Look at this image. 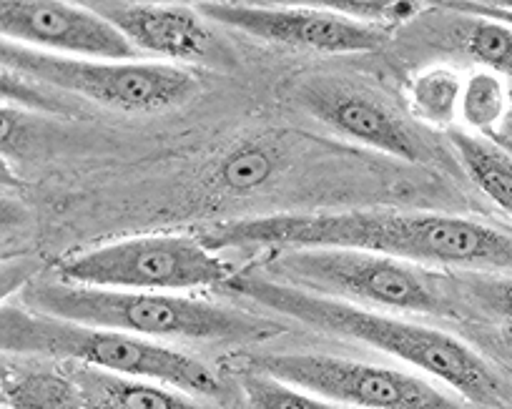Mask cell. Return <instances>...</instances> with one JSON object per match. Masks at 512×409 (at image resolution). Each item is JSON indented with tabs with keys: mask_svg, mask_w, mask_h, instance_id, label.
<instances>
[{
	"mask_svg": "<svg viewBox=\"0 0 512 409\" xmlns=\"http://www.w3.org/2000/svg\"><path fill=\"white\" fill-rule=\"evenodd\" d=\"M199 239L211 251L357 249L400 261L460 266L470 271H512V231L445 214L405 211H339L274 214L214 224Z\"/></svg>",
	"mask_w": 512,
	"mask_h": 409,
	"instance_id": "cell-1",
	"label": "cell"
},
{
	"mask_svg": "<svg viewBox=\"0 0 512 409\" xmlns=\"http://www.w3.org/2000/svg\"><path fill=\"white\" fill-rule=\"evenodd\" d=\"M224 287L236 297L292 317L294 322H302L319 332L354 339L384 354H392L400 362L432 374L470 402L495 404L500 397V384L490 364L475 349L440 329L402 322L387 314L369 312L357 304L289 287L274 282L262 271H236Z\"/></svg>",
	"mask_w": 512,
	"mask_h": 409,
	"instance_id": "cell-2",
	"label": "cell"
},
{
	"mask_svg": "<svg viewBox=\"0 0 512 409\" xmlns=\"http://www.w3.org/2000/svg\"><path fill=\"white\" fill-rule=\"evenodd\" d=\"M23 299L28 309L46 317L116 329L146 339L254 344L284 332L282 324L259 314L164 292H121L66 282H38L26 289Z\"/></svg>",
	"mask_w": 512,
	"mask_h": 409,
	"instance_id": "cell-3",
	"label": "cell"
},
{
	"mask_svg": "<svg viewBox=\"0 0 512 409\" xmlns=\"http://www.w3.org/2000/svg\"><path fill=\"white\" fill-rule=\"evenodd\" d=\"M0 344L13 354L68 359L98 372L166 384L191 397L221 399L226 394L219 374L196 357L136 334L86 327V324L46 317L31 309L3 307Z\"/></svg>",
	"mask_w": 512,
	"mask_h": 409,
	"instance_id": "cell-4",
	"label": "cell"
},
{
	"mask_svg": "<svg viewBox=\"0 0 512 409\" xmlns=\"http://www.w3.org/2000/svg\"><path fill=\"white\" fill-rule=\"evenodd\" d=\"M262 274L289 287L307 289L339 302L415 314H445L440 289L422 271L390 256L357 249H277Z\"/></svg>",
	"mask_w": 512,
	"mask_h": 409,
	"instance_id": "cell-5",
	"label": "cell"
},
{
	"mask_svg": "<svg viewBox=\"0 0 512 409\" xmlns=\"http://www.w3.org/2000/svg\"><path fill=\"white\" fill-rule=\"evenodd\" d=\"M236 271L199 236L154 234L83 251L58 266V282L121 292L224 287Z\"/></svg>",
	"mask_w": 512,
	"mask_h": 409,
	"instance_id": "cell-6",
	"label": "cell"
},
{
	"mask_svg": "<svg viewBox=\"0 0 512 409\" xmlns=\"http://www.w3.org/2000/svg\"><path fill=\"white\" fill-rule=\"evenodd\" d=\"M0 63L3 73L46 83L126 113L169 111L189 101L199 88L189 71L171 63L86 61L51 56L8 41L0 46Z\"/></svg>",
	"mask_w": 512,
	"mask_h": 409,
	"instance_id": "cell-7",
	"label": "cell"
},
{
	"mask_svg": "<svg viewBox=\"0 0 512 409\" xmlns=\"http://www.w3.org/2000/svg\"><path fill=\"white\" fill-rule=\"evenodd\" d=\"M246 367L284 379L332 404L357 409H462L450 394L417 374L329 354H256Z\"/></svg>",
	"mask_w": 512,
	"mask_h": 409,
	"instance_id": "cell-8",
	"label": "cell"
},
{
	"mask_svg": "<svg viewBox=\"0 0 512 409\" xmlns=\"http://www.w3.org/2000/svg\"><path fill=\"white\" fill-rule=\"evenodd\" d=\"M3 41L86 61H136L139 51L118 28L88 6L58 0H3L0 3Z\"/></svg>",
	"mask_w": 512,
	"mask_h": 409,
	"instance_id": "cell-9",
	"label": "cell"
},
{
	"mask_svg": "<svg viewBox=\"0 0 512 409\" xmlns=\"http://www.w3.org/2000/svg\"><path fill=\"white\" fill-rule=\"evenodd\" d=\"M196 11L206 21L262 38L269 43L317 53H369L387 43V28L359 23L354 18L312 8H269L246 3H199Z\"/></svg>",
	"mask_w": 512,
	"mask_h": 409,
	"instance_id": "cell-10",
	"label": "cell"
},
{
	"mask_svg": "<svg viewBox=\"0 0 512 409\" xmlns=\"http://www.w3.org/2000/svg\"><path fill=\"white\" fill-rule=\"evenodd\" d=\"M88 8L106 18L123 33L139 53L166 61L194 63L211 48V33L204 16L179 3H126V0H98Z\"/></svg>",
	"mask_w": 512,
	"mask_h": 409,
	"instance_id": "cell-11",
	"label": "cell"
},
{
	"mask_svg": "<svg viewBox=\"0 0 512 409\" xmlns=\"http://www.w3.org/2000/svg\"><path fill=\"white\" fill-rule=\"evenodd\" d=\"M302 101L312 116L357 144L410 161V164H420L427 159V149L420 136L407 128L390 108H384L367 93L312 83L304 88Z\"/></svg>",
	"mask_w": 512,
	"mask_h": 409,
	"instance_id": "cell-12",
	"label": "cell"
},
{
	"mask_svg": "<svg viewBox=\"0 0 512 409\" xmlns=\"http://www.w3.org/2000/svg\"><path fill=\"white\" fill-rule=\"evenodd\" d=\"M76 382L86 392L91 409H204L194 397L149 379L121 377L83 367Z\"/></svg>",
	"mask_w": 512,
	"mask_h": 409,
	"instance_id": "cell-13",
	"label": "cell"
},
{
	"mask_svg": "<svg viewBox=\"0 0 512 409\" xmlns=\"http://www.w3.org/2000/svg\"><path fill=\"white\" fill-rule=\"evenodd\" d=\"M450 141L477 189L512 216V156L470 131H452Z\"/></svg>",
	"mask_w": 512,
	"mask_h": 409,
	"instance_id": "cell-14",
	"label": "cell"
},
{
	"mask_svg": "<svg viewBox=\"0 0 512 409\" xmlns=\"http://www.w3.org/2000/svg\"><path fill=\"white\" fill-rule=\"evenodd\" d=\"M6 409H88L86 392L76 377L58 372H31L3 382Z\"/></svg>",
	"mask_w": 512,
	"mask_h": 409,
	"instance_id": "cell-15",
	"label": "cell"
},
{
	"mask_svg": "<svg viewBox=\"0 0 512 409\" xmlns=\"http://www.w3.org/2000/svg\"><path fill=\"white\" fill-rule=\"evenodd\" d=\"M465 81L460 73L445 66L422 71L410 83V106L417 118L432 126H450L460 113V98Z\"/></svg>",
	"mask_w": 512,
	"mask_h": 409,
	"instance_id": "cell-16",
	"label": "cell"
},
{
	"mask_svg": "<svg viewBox=\"0 0 512 409\" xmlns=\"http://www.w3.org/2000/svg\"><path fill=\"white\" fill-rule=\"evenodd\" d=\"M241 392L251 409H337V404L317 397L302 387L246 367L239 377Z\"/></svg>",
	"mask_w": 512,
	"mask_h": 409,
	"instance_id": "cell-17",
	"label": "cell"
},
{
	"mask_svg": "<svg viewBox=\"0 0 512 409\" xmlns=\"http://www.w3.org/2000/svg\"><path fill=\"white\" fill-rule=\"evenodd\" d=\"M507 111V93L500 76L492 71H477L462 86L460 116L472 131H492L502 123Z\"/></svg>",
	"mask_w": 512,
	"mask_h": 409,
	"instance_id": "cell-18",
	"label": "cell"
},
{
	"mask_svg": "<svg viewBox=\"0 0 512 409\" xmlns=\"http://www.w3.org/2000/svg\"><path fill=\"white\" fill-rule=\"evenodd\" d=\"M462 51L492 73L512 76V28L490 18H475L462 36Z\"/></svg>",
	"mask_w": 512,
	"mask_h": 409,
	"instance_id": "cell-19",
	"label": "cell"
},
{
	"mask_svg": "<svg viewBox=\"0 0 512 409\" xmlns=\"http://www.w3.org/2000/svg\"><path fill=\"white\" fill-rule=\"evenodd\" d=\"M277 169V159L264 146H241L219 166V181L229 191H254L267 184Z\"/></svg>",
	"mask_w": 512,
	"mask_h": 409,
	"instance_id": "cell-20",
	"label": "cell"
},
{
	"mask_svg": "<svg viewBox=\"0 0 512 409\" xmlns=\"http://www.w3.org/2000/svg\"><path fill=\"white\" fill-rule=\"evenodd\" d=\"M319 6L354 18L359 23L387 28L420 16L425 3H412V0H327V3H319Z\"/></svg>",
	"mask_w": 512,
	"mask_h": 409,
	"instance_id": "cell-21",
	"label": "cell"
},
{
	"mask_svg": "<svg viewBox=\"0 0 512 409\" xmlns=\"http://www.w3.org/2000/svg\"><path fill=\"white\" fill-rule=\"evenodd\" d=\"M465 289L482 309L512 322V277L470 274Z\"/></svg>",
	"mask_w": 512,
	"mask_h": 409,
	"instance_id": "cell-22",
	"label": "cell"
},
{
	"mask_svg": "<svg viewBox=\"0 0 512 409\" xmlns=\"http://www.w3.org/2000/svg\"><path fill=\"white\" fill-rule=\"evenodd\" d=\"M450 8L460 13H470L475 18H490V21H500L512 28V11L502 3H450Z\"/></svg>",
	"mask_w": 512,
	"mask_h": 409,
	"instance_id": "cell-23",
	"label": "cell"
},
{
	"mask_svg": "<svg viewBox=\"0 0 512 409\" xmlns=\"http://www.w3.org/2000/svg\"><path fill=\"white\" fill-rule=\"evenodd\" d=\"M502 6H505V8H510V11H512V0H505V3H502Z\"/></svg>",
	"mask_w": 512,
	"mask_h": 409,
	"instance_id": "cell-24",
	"label": "cell"
}]
</instances>
